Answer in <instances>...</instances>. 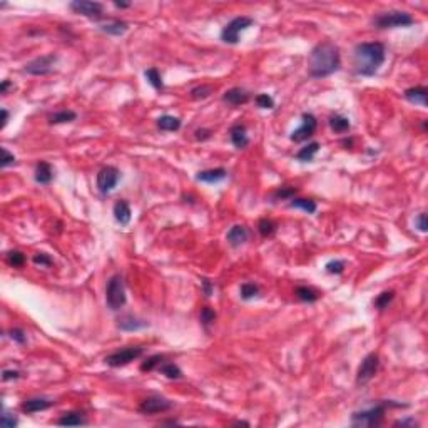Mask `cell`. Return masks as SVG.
<instances>
[{"label": "cell", "mask_w": 428, "mask_h": 428, "mask_svg": "<svg viewBox=\"0 0 428 428\" xmlns=\"http://www.w3.org/2000/svg\"><path fill=\"white\" fill-rule=\"evenodd\" d=\"M276 229H278V224L274 221H271V219L263 218L257 223V231H259L263 238H271L276 233Z\"/></svg>", "instance_id": "28"}, {"label": "cell", "mask_w": 428, "mask_h": 428, "mask_svg": "<svg viewBox=\"0 0 428 428\" xmlns=\"http://www.w3.org/2000/svg\"><path fill=\"white\" fill-rule=\"evenodd\" d=\"M144 355V348L142 346H129V348H122V350H117L114 353H111L109 357H105L104 361L107 363L112 368H119V366H126L134 360L141 358Z\"/></svg>", "instance_id": "7"}, {"label": "cell", "mask_w": 428, "mask_h": 428, "mask_svg": "<svg viewBox=\"0 0 428 428\" xmlns=\"http://www.w3.org/2000/svg\"><path fill=\"white\" fill-rule=\"evenodd\" d=\"M213 87L211 86H199V87H194V89L191 90V97L192 99H206V97H209L211 94H213Z\"/></svg>", "instance_id": "38"}, {"label": "cell", "mask_w": 428, "mask_h": 428, "mask_svg": "<svg viewBox=\"0 0 428 428\" xmlns=\"http://www.w3.org/2000/svg\"><path fill=\"white\" fill-rule=\"evenodd\" d=\"M157 127L161 129V131L174 132L181 127V119H177V117H174V116H168V114L161 116L157 119Z\"/></svg>", "instance_id": "24"}, {"label": "cell", "mask_w": 428, "mask_h": 428, "mask_svg": "<svg viewBox=\"0 0 428 428\" xmlns=\"http://www.w3.org/2000/svg\"><path fill=\"white\" fill-rule=\"evenodd\" d=\"M99 29L105 34H111V35H122V34L129 29V25L126 24V22L114 20V22H111V24L101 25Z\"/></svg>", "instance_id": "27"}, {"label": "cell", "mask_w": 428, "mask_h": 428, "mask_svg": "<svg viewBox=\"0 0 428 428\" xmlns=\"http://www.w3.org/2000/svg\"><path fill=\"white\" fill-rule=\"evenodd\" d=\"M296 191V188H281L276 192H273V199H293Z\"/></svg>", "instance_id": "39"}, {"label": "cell", "mask_w": 428, "mask_h": 428, "mask_svg": "<svg viewBox=\"0 0 428 428\" xmlns=\"http://www.w3.org/2000/svg\"><path fill=\"white\" fill-rule=\"evenodd\" d=\"M405 99L411 104H418V105H425L428 104V90L425 87H410V89L405 90Z\"/></svg>", "instance_id": "18"}, {"label": "cell", "mask_w": 428, "mask_h": 428, "mask_svg": "<svg viewBox=\"0 0 428 428\" xmlns=\"http://www.w3.org/2000/svg\"><path fill=\"white\" fill-rule=\"evenodd\" d=\"M10 338H12L14 342L20 343V344H24L25 342H27V335H25L24 329H20V328L10 329Z\"/></svg>", "instance_id": "44"}, {"label": "cell", "mask_w": 428, "mask_h": 428, "mask_svg": "<svg viewBox=\"0 0 428 428\" xmlns=\"http://www.w3.org/2000/svg\"><path fill=\"white\" fill-rule=\"evenodd\" d=\"M301 119H303L301 126L298 127L296 131L291 132V141H294V142H303V141H306V139H309L314 134L316 126H318L316 117H314L313 114H309V112H305Z\"/></svg>", "instance_id": "13"}, {"label": "cell", "mask_w": 428, "mask_h": 428, "mask_svg": "<svg viewBox=\"0 0 428 428\" xmlns=\"http://www.w3.org/2000/svg\"><path fill=\"white\" fill-rule=\"evenodd\" d=\"M59 425H64V427H81V425H86V418H84V413L82 411H67V413H64L60 418L57 420Z\"/></svg>", "instance_id": "22"}, {"label": "cell", "mask_w": 428, "mask_h": 428, "mask_svg": "<svg viewBox=\"0 0 428 428\" xmlns=\"http://www.w3.org/2000/svg\"><path fill=\"white\" fill-rule=\"evenodd\" d=\"M214 320H216L214 309H211L209 306H206V308L201 309V323H203L204 326H209L211 323H214Z\"/></svg>", "instance_id": "40"}, {"label": "cell", "mask_w": 428, "mask_h": 428, "mask_svg": "<svg viewBox=\"0 0 428 428\" xmlns=\"http://www.w3.org/2000/svg\"><path fill=\"white\" fill-rule=\"evenodd\" d=\"M159 371H161V375H164L166 378H169V380H177V378L183 377V371L179 370L177 365H174V363H162V365L159 366Z\"/></svg>", "instance_id": "29"}, {"label": "cell", "mask_w": 428, "mask_h": 428, "mask_svg": "<svg viewBox=\"0 0 428 428\" xmlns=\"http://www.w3.org/2000/svg\"><path fill=\"white\" fill-rule=\"evenodd\" d=\"M386 59V49L380 42H363L358 44L353 51V67L355 72L363 77H371L383 66Z\"/></svg>", "instance_id": "2"}, {"label": "cell", "mask_w": 428, "mask_h": 428, "mask_svg": "<svg viewBox=\"0 0 428 428\" xmlns=\"http://www.w3.org/2000/svg\"><path fill=\"white\" fill-rule=\"evenodd\" d=\"M393 298H395V291H383V293L378 294V298L375 300V308L380 309V311L388 308V305L393 301Z\"/></svg>", "instance_id": "35"}, {"label": "cell", "mask_w": 428, "mask_h": 428, "mask_svg": "<svg viewBox=\"0 0 428 428\" xmlns=\"http://www.w3.org/2000/svg\"><path fill=\"white\" fill-rule=\"evenodd\" d=\"M290 206L291 207H300V209H303L305 211V213H308V214H313V213H316V203H314V201H311V199H290Z\"/></svg>", "instance_id": "30"}, {"label": "cell", "mask_w": 428, "mask_h": 428, "mask_svg": "<svg viewBox=\"0 0 428 428\" xmlns=\"http://www.w3.org/2000/svg\"><path fill=\"white\" fill-rule=\"evenodd\" d=\"M144 75H146L147 82H149V84L153 86L156 90H162V89H164V84H162V77H161V74H159L157 69L151 67V69H147L146 72H144Z\"/></svg>", "instance_id": "32"}, {"label": "cell", "mask_w": 428, "mask_h": 428, "mask_svg": "<svg viewBox=\"0 0 428 428\" xmlns=\"http://www.w3.org/2000/svg\"><path fill=\"white\" fill-rule=\"evenodd\" d=\"M162 363H164V357L162 355H154V357H149L142 363L141 371H153L154 368H159Z\"/></svg>", "instance_id": "36"}, {"label": "cell", "mask_w": 428, "mask_h": 428, "mask_svg": "<svg viewBox=\"0 0 428 428\" xmlns=\"http://www.w3.org/2000/svg\"><path fill=\"white\" fill-rule=\"evenodd\" d=\"M129 5H131V3H126V2H116V7H119V9H127Z\"/></svg>", "instance_id": "54"}, {"label": "cell", "mask_w": 428, "mask_h": 428, "mask_svg": "<svg viewBox=\"0 0 428 428\" xmlns=\"http://www.w3.org/2000/svg\"><path fill=\"white\" fill-rule=\"evenodd\" d=\"M248 238H249V233H248V229H246V226L236 224V226H233V228L228 231V236H226V240H228V243L231 246L238 248V246L244 244L246 241H248Z\"/></svg>", "instance_id": "14"}, {"label": "cell", "mask_w": 428, "mask_h": 428, "mask_svg": "<svg viewBox=\"0 0 428 428\" xmlns=\"http://www.w3.org/2000/svg\"><path fill=\"white\" fill-rule=\"evenodd\" d=\"M7 122H9V111L2 109V129L7 126Z\"/></svg>", "instance_id": "52"}, {"label": "cell", "mask_w": 428, "mask_h": 428, "mask_svg": "<svg viewBox=\"0 0 428 428\" xmlns=\"http://www.w3.org/2000/svg\"><path fill=\"white\" fill-rule=\"evenodd\" d=\"M329 127H331L336 134H344V132L350 131L351 124H350V119H348V117L335 114V116L329 117Z\"/></svg>", "instance_id": "23"}, {"label": "cell", "mask_w": 428, "mask_h": 428, "mask_svg": "<svg viewBox=\"0 0 428 428\" xmlns=\"http://www.w3.org/2000/svg\"><path fill=\"white\" fill-rule=\"evenodd\" d=\"M7 263L14 268H22L25 263V255L22 251H10L7 253Z\"/></svg>", "instance_id": "37"}, {"label": "cell", "mask_w": 428, "mask_h": 428, "mask_svg": "<svg viewBox=\"0 0 428 428\" xmlns=\"http://www.w3.org/2000/svg\"><path fill=\"white\" fill-rule=\"evenodd\" d=\"M390 403H378L375 407L368 408V410L357 411L351 416V422L355 427H378L383 422V416L386 411V407Z\"/></svg>", "instance_id": "4"}, {"label": "cell", "mask_w": 428, "mask_h": 428, "mask_svg": "<svg viewBox=\"0 0 428 428\" xmlns=\"http://www.w3.org/2000/svg\"><path fill=\"white\" fill-rule=\"evenodd\" d=\"M10 86H12V84H10V81H3V82H2V86H0V94H3V96H5V94H7V89H9Z\"/></svg>", "instance_id": "53"}, {"label": "cell", "mask_w": 428, "mask_h": 428, "mask_svg": "<svg viewBox=\"0 0 428 428\" xmlns=\"http://www.w3.org/2000/svg\"><path fill=\"white\" fill-rule=\"evenodd\" d=\"M114 218L119 224L126 226L131 223L132 213H131V206L127 204V201H117L114 204Z\"/></svg>", "instance_id": "19"}, {"label": "cell", "mask_w": 428, "mask_h": 428, "mask_svg": "<svg viewBox=\"0 0 428 428\" xmlns=\"http://www.w3.org/2000/svg\"><path fill=\"white\" fill-rule=\"evenodd\" d=\"M378 368H380V358H378L377 353H370L363 358L361 365L357 371V383L358 385H365L368 383L371 378L377 375Z\"/></svg>", "instance_id": "10"}, {"label": "cell", "mask_w": 428, "mask_h": 428, "mask_svg": "<svg viewBox=\"0 0 428 428\" xmlns=\"http://www.w3.org/2000/svg\"><path fill=\"white\" fill-rule=\"evenodd\" d=\"M296 296H298V300H301L305 303H314V301L320 300V293L309 286H298Z\"/></svg>", "instance_id": "26"}, {"label": "cell", "mask_w": 428, "mask_h": 428, "mask_svg": "<svg viewBox=\"0 0 428 428\" xmlns=\"http://www.w3.org/2000/svg\"><path fill=\"white\" fill-rule=\"evenodd\" d=\"M201 285H203V290H204V294H206V296H211V294H213L214 286H213V283H211L209 279L203 278V279H201Z\"/></svg>", "instance_id": "49"}, {"label": "cell", "mask_w": 428, "mask_h": 428, "mask_svg": "<svg viewBox=\"0 0 428 428\" xmlns=\"http://www.w3.org/2000/svg\"><path fill=\"white\" fill-rule=\"evenodd\" d=\"M57 55L49 54V55H40V57L30 60L25 64V72L30 75H47L54 70V66L57 62Z\"/></svg>", "instance_id": "9"}, {"label": "cell", "mask_w": 428, "mask_h": 428, "mask_svg": "<svg viewBox=\"0 0 428 428\" xmlns=\"http://www.w3.org/2000/svg\"><path fill=\"white\" fill-rule=\"evenodd\" d=\"M52 179H54L52 166L45 161H40L39 164L35 166V181L39 184H51Z\"/></svg>", "instance_id": "21"}, {"label": "cell", "mask_w": 428, "mask_h": 428, "mask_svg": "<svg viewBox=\"0 0 428 428\" xmlns=\"http://www.w3.org/2000/svg\"><path fill=\"white\" fill-rule=\"evenodd\" d=\"M2 378L5 381H9V380H18V378H20V373H18L17 370H3Z\"/></svg>", "instance_id": "48"}, {"label": "cell", "mask_w": 428, "mask_h": 428, "mask_svg": "<svg viewBox=\"0 0 428 428\" xmlns=\"http://www.w3.org/2000/svg\"><path fill=\"white\" fill-rule=\"evenodd\" d=\"M144 326H147L146 321L136 320V318H132V316L124 318V320H120V323H119V328L120 329H127V331H132V329H141Z\"/></svg>", "instance_id": "34"}, {"label": "cell", "mask_w": 428, "mask_h": 428, "mask_svg": "<svg viewBox=\"0 0 428 428\" xmlns=\"http://www.w3.org/2000/svg\"><path fill=\"white\" fill-rule=\"evenodd\" d=\"M223 101L228 102L229 105H241L249 101V94L244 89H241V87H233V89L226 90L224 96H223Z\"/></svg>", "instance_id": "17"}, {"label": "cell", "mask_w": 428, "mask_h": 428, "mask_svg": "<svg viewBox=\"0 0 428 428\" xmlns=\"http://www.w3.org/2000/svg\"><path fill=\"white\" fill-rule=\"evenodd\" d=\"M234 425H244V427H249L248 422H234Z\"/></svg>", "instance_id": "55"}, {"label": "cell", "mask_w": 428, "mask_h": 428, "mask_svg": "<svg viewBox=\"0 0 428 428\" xmlns=\"http://www.w3.org/2000/svg\"><path fill=\"white\" fill-rule=\"evenodd\" d=\"M415 226L418 228V231L427 233L428 226H427V214L425 213H420L418 216H416V218H415Z\"/></svg>", "instance_id": "47"}, {"label": "cell", "mask_w": 428, "mask_h": 428, "mask_svg": "<svg viewBox=\"0 0 428 428\" xmlns=\"http://www.w3.org/2000/svg\"><path fill=\"white\" fill-rule=\"evenodd\" d=\"M253 24H255V20H253L251 17H244V15L243 17L233 18V20L228 22V24L224 25V29L221 30V40L226 44L236 45L240 42V34L248 27H251Z\"/></svg>", "instance_id": "6"}, {"label": "cell", "mask_w": 428, "mask_h": 428, "mask_svg": "<svg viewBox=\"0 0 428 428\" xmlns=\"http://www.w3.org/2000/svg\"><path fill=\"white\" fill-rule=\"evenodd\" d=\"M2 427L3 428H14V427H17V418H15L14 415L7 413V411H3V415H2Z\"/></svg>", "instance_id": "46"}, {"label": "cell", "mask_w": 428, "mask_h": 428, "mask_svg": "<svg viewBox=\"0 0 428 428\" xmlns=\"http://www.w3.org/2000/svg\"><path fill=\"white\" fill-rule=\"evenodd\" d=\"M209 137H211L209 129H198V131H196V139H198V141H206V139Z\"/></svg>", "instance_id": "50"}, {"label": "cell", "mask_w": 428, "mask_h": 428, "mask_svg": "<svg viewBox=\"0 0 428 428\" xmlns=\"http://www.w3.org/2000/svg\"><path fill=\"white\" fill-rule=\"evenodd\" d=\"M256 104L261 109H273L274 107V99L268 94H259V96H256Z\"/></svg>", "instance_id": "41"}, {"label": "cell", "mask_w": 428, "mask_h": 428, "mask_svg": "<svg viewBox=\"0 0 428 428\" xmlns=\"http://www.w3.org/2000/svg\"><path fill=\"white\" fill-rule=\"evenodd\" d=\"M395 427H418V423H416V420L413 418H408V420H398V422H395Z\"/></svg>", "instance_id": "51"}, {"label": "cell", "mask_w": 428, "mask_h": 428, "mask_svg": "<svg viewBox=\"0 0 428 428\" xmlns=\"http://www.w3.org/2000/svg\"><path fill=\"white\" fill-rule=\"evenodd\" d=\"M54 405V401L49 400V398H29L22 403V410L25 413H37V411H44L47 408H51Z\"/></svg>", "instance_id": "15"}, {"label": "cell", "mask_w": 428, "mask_h": 428, "mask_svg": "<svg viewBox=\"0 0 428 428\" xmlns=\"http://www.w3.org/2000/svg\"><path fill=\"white\" fill-rule=\"evenodd\" d=\"M119 177H120V172L114 166H105V168H102L99 174H97V189H99L101 194L104 196L109 194L117 186V183H119Z\"/></svg>", "instance_id": "8"}, {"label": "cell", "mask_w": 428, "mask_h": 428, "mask_svg": "<svg viewBox=\"0 0 428 428\" xmlns=\"http://www.w3.org/2000/svg\"><path fill=\"white\" fill-rule=\"evenodd\" d=\"M229 137H231V142L234 144V147H238V149H244L249 144V137L248 134H246V127L243 124H234L229 131Z\"/></svg>", "instance_id": "16"}, {"label": "cell", "mask_w": 428, "mask_h": 428, "mask_svg": "<svg viewBox=\"0 0 428 428\" xmlns=\"http://www.w3.org/2000/svg\"><path fill=\"white\" fill-rule=\"evenodd\" d=\"M77 119V114L74 111H60L55 112L54 116H51L49 119V124H66V122H72V120Z\"/></svg>", "instance_id": "31"}, {"label": "cell", "mask_w": 428, "mask_h": 428, "mask_svg": "<svg viewBox=\"0 0 428 428\" xmlns=\"http://www.w3.org/2000/svg\"><path fill=\"white\" fill-rule=\"evenodd\" d=\"M344 270V261L342 259H335V261H329L326 264V271L329 274H342Z\"/></svg>", "instance_id": "42"}, {"label": "cell", "mask_w": 428, "mask_h": 428, "mask_svg": "<svg viewBox=\"0 0 428 428\" xmlns=\"http://www.w3.org/2000/svg\"><path fill=\"white\" fill-rule=\"evenodd\" d=\"M342 67V57H340L338 45L333 42H321L314 45L313 51L308 55V72L314 79L328 77L335 74Z\"/></svg>", "instance_id": "1"}, {"label": "cell", "mask_w": 428, "mask_h": 428, "mask_svg": "<svg viewBox=\"0 0 428 428\" xmlns=\"http://www.w3.org/2000/svg\"><path fill=\"white\" fill-rule=\"evenodd\" d=\"M320 151V142H309L308 146L301 147L300 151L296 153V159L301 162H311L314 154Z\"/></svg>", "instance_id": "25"}, {"label": "cell", "mask_w": 428, "mask_h": 428, "mask_svg": "<svg viewBox=\"0 0 428 428\" xmlns=\"http://www.w3.org/2000/svg\"><path fill=\"white\" fill-rule=\"evenodd\" d=\"M240 293L243 300H253V298H256L259 294V286L255 285V283H243L240 288Z\"/></svg>", "instance_id": "33"}, {"label": "cell", "mask_w": 428, "mask_h": 428, "mask_svg": "<svg viewBox=\"0 0 428 428\" xmlns=\"http://www.w3.org/2000/svg\"><path fill=\"white\" fill-rule=\"evenodd\" d=\"M375 27L378 29H395V27H408L415 24V18L407 12H385L373 18Z\"/></svg>", "instance_id": "5"}, {"label": "cell", "mask_w": 428, "mask_h": 428, "mask_svg": "<svg viewBox=\"0 0 428 428\" xmlns=\"http://www.w3.org/2000/svg\"><path fill=\"white\" fill-rule=\"evenodd\" d=\"M69 7L75 14H81L92 20H101L104 17V5L99 2H89V0H75L70 2Z\"/></svg>", "instance_id": "11"}, {"label": "cell", "mask_w": 428, "mask_h": 428, "mask_svg": "<svg viewBox=\"0 0 428 428\" xmlns=\"http://www.w3.org/2000/svg\"><path fill=\"white\" fill-rule=\"evenodd\" d=\"M105 303L109 309L119 311L126 305V290H124V278L120 274H114L109 278L105 286Z\"/></svg>", "instance_id": "3"}, {"label": "cell", "mask_w": 428, "mask_h": 428, "mask_svg": "<svg viewBox=\"0 0 428 428\" xmlns=\"http://www.w3.org/2000/svg\"><path fill=\"white\" fill-rule=\"evenodd\" d=\"M2 154H3V157H2V162H0V166H2V168H7V166H10V164H14V162H15V156L12 153H9V149H7V147H2Z\"/></svg>", "instance_id": "45"}, {"label": "cell", "mask_w": 428, "mask_h": 428, "mask_svg": "<svg viewBox=\"0 0 428 428\" xmlns=\"http://www.w3.org/2000/svg\"><path fill=\"white\" fill-rule=\"evenodd\" d=\"M228 176V172H226V169L223 168H216V169H207V171H201L198 172V176H196V179L198 181H203V183H219V181H223L224 177Z\"/></svg>", "instance_id": "20"}, {"label": "cell", "mask_w": 428, "mask_h": 428, "mask_svg": "<svg viewBox=\"0 0 428 428\" xmlns=\"http://www.w3.org/2000/svg\"><path fill=\"white\" fill-rule=\"evenodd\" d=\"M174 403L171 400L164 398V396H149L141 403L139 411L144 415H156V413H164V411L171 410Z\"/></svg>", "instance_id": "12"}, {"label": "cell", "mask_w": 428, "mask_h": 428, "mask_svg": "<svg viewBox=\"0 0 428 428\" xmlns=\"http://www.w3.org/2000/svg\"><path fill=\"white\" fill-rule=\"evenodd\" d=\"M32 261L37 264V266H52L54 264V261H52V257L49 255H45V253H37V255H34Z\"/></svg>", "instance_id": "43"}]
</instances>
